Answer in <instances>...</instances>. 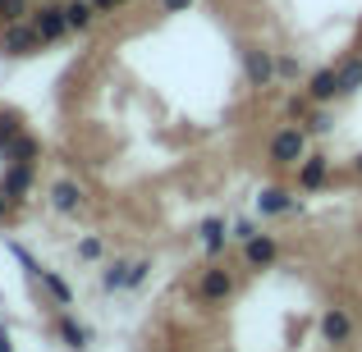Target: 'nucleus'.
<instances>
[{"instance_id":"obj_19","label":"nucleus","mask_w":362,"mask_h":352,"mask_svg":"<svg viewBox=\"0 0 362 352\" xmlns=\"http://www.w3.org/2000/svg\"><path fill=\"white\" fill-rule=\"evenodd\" d=\"M28 14H37L33 0H5V23H23Z\"/></svg>"},{"instance_id":"obj_13","label":"nucleus","mask_w":362,"mask_h":352,"mask_svg":"<svg viewBox=\"0 0 362 352\" xmlns=\"http://www.w3.org/2000/svg\"><path fill=\"white\" fill-rule=\"evenodd\" d=\"M321 334L330 339V344H349V334H354V320L344 316V311H326V320H321Z\"/></svg>"},{"instance_id":"obj_20","label":"nucleus","mask_w":362,"mask_h":352,"mask_svg":"<svg viewBox=\"0 0 362 352\" xmlns=\"http://www.w3.org/2000/svg\"><path fill=\"white\" fill-rule=\"evenodd\" d=\"M14 138H23V133H18V119H9V115H0V151L9 147V142Z\"/></svg>"},{"instance_id":"obj_27","label":"nucleus","mask_w":362,"mask_h":352,"mask_svg":"<svg viewBox=\"0 0 362 352\" xmlns=\"http://www.w3.org/2000/svg\"><path fill=\"white\" fill-rule=\"evenodd\" d=\"M354 169H358V174H362V151H358V160H354Z\"/></svg>"},{"instance_id":"obj_9","label":"nucleus","mask_w":362,"mask_h":352,"mask_svg":"<svg viewBox=\"0 0 362 352\" xmlns=\"http://www.w3.org/2000/svg\"><path fill=\"white\" fill-rule=\"evenodd\" d=\"M101 9L92 5V0H69V5H64V18H69V32H88L92 28V18H97Z\"/></svg>"},{"instance_id":"obj_23","label":"nucleus","mask_w":362,"mask_h":352,"mask_svg":"<svg viewBox=\"0 0 362 352\" xmlns=\"http://www.w3.org/2000/svg\"><path fill=\"white\" fill-rule=\"evenodd\" d=\"M308 106H312V97H293L289 101V119H303V115H308Z\"/></svg>"},{"instance_id":"obj_18","label":"nucleus","mask_w":362,"mask_h":352,"mask_svg":"<svg viewBox=\"0 0 362 352\" xmlns=\"http://www.w3.org/2000/svg\"><path fill=\"white\" fill-rule=\"evenodd\" d=\"M37 279H42L46 289H51V298L60 302V307H69V302H74V289H69V284H64V279H60V274H55V270H42V274H37Z\"/></svg>"},{"instance_id":"obj_25","label":"nucleus","mask_w":362,"mask_h":352,"mask_svg":"<svg viewBox=\"0 0 362 352\" xmlns=\"http://www.w3.org/2000/svg\"><path fill=\"white\" fill-rule=\"evenodd\" d=\"M326 128H330V119H326V115H321V110H317V115L308 119V133H326Z\"/></svg>"},{"instance_id":"obj_16","label":"nucleus","mask_w":362,"mask_h":352,"mask_svg":"<svg viewBox=\"0 0 362 352\" xmlns=\"http://www.w3.org/2000/svg\"><path fill=\"white\" fill-rule=\"evenodd\" d=\"M335 73H339V97H354L362 87V60H344Z\"/></svg>"},{"instance_id":"obj_28","label":"nucleus","mask_w":362,"mask_h":352,"mask_svg":"<svg viewBox=\"0 0 362 352\" xmlns=\"http://www.w3.org/2000/svg\"><path fill=\"white\" fill-rule=\"evenodd\" d=\"M0 23H5V0H0Z\"/></svg>"},{"instance_id":"obj_1","label":"nucleus","mask_w":362,"mask_h":352,"mask_svg":"<svg viewBox=\"0 0 362 352\" xmlns=\"http://www.w3.org/2000/svg\"><path fill=\"white\" fill-rule=\"evenodd\" d=\"M303 160H308V128H280L271 138V165H280V169H298Z\"/></svg>"},{"instance_id":"obj_29","label":"nucleus","mask_w":362,"mask_h":352,"mask_svg":"<svg viewBox=\"0 0 362 352\" xmlns=\"http://www.w3.org/2000/svg\"><path fill=\"white\" fill-rule=\"evenodd\" d=\"M0 215H5V193H0Z\"/></svg>"},{"instance_id":"obj_21","label":"nucleus","mask_w":362,"mask_h":352,"mask_svg":"<svg viewBox=\"0 0 362 352\" xmlns=\"http://www.w3.org/2000/svg\"><path fill=\"white\" fill-rule=\"evenodd\" d=\"M78 256H83V261H97V256H101V238H83V243H78Z\"/></svg>"},{"instance_id":"obj_5","label":"nucleus","mask_w":362,"mask_h":352,"mask_svg":"<svg viewBox=\"0 0 362 352\" xmlns=\"http://www.w3.org/2000/svg\"><path fill=\"white\" fill-rule=\"evenodd\" d=\"M298 197H289L284 193V188H262V193H257V215H293L298 211Z\"/></svg>"},{"instance_id":"obj_15","label":"nucleus","mask_w":362,"mask_h":352,"mask_svg":"<svg viewBox=\"0 0 362 352\" xmlns=\"http://www.w3.org/2000/svg\"><path fill=\"white\" fill-rule=\"evenodd\" d=\"M28 188H33V165H9L5 188H0V193H5V197H23Z\"/></svg>"},{"instance_id":"obj_12","label":"nucleus","mask_w":362,"mask_h":352,"mask_svg":"<svg viewBox=\"0 0 362 352\" xmlns=\"http://www.w3.org/2000/svg\"><path fill=\"white\" fill-rule=\"evenodd\" d=\"M326 174H330V160L326 156H308L298 165V188H321V183H326Z\"/></svg>"},{"instance_id":"obj_7","label":"nucleus","mask_w":362,"mask_h":352,"mask_svg":"<svg viewBox=\"0 0 362 352\" xmlns=\"http://www.w3.org/2000/svg\"><path fill=\"white\" fill-rule=\"evenodd\" d=\"M197 293H202L206 302H225V298L234 293V279H230L225 270H206L202 279H197Z\"/></svg>"},{"instance_id":"obj_22","label":"nucleus","mask_w":362,"mask_h":352,"mask_svg":"<svg viewBox=\"0 0 362 352\" xmlns=\"http://www.w3.org/2000/svg\"><path fill=\"white\" fill-rule=\"evenodd\" d=\"M280 78H284V83L298 78V60H293V55H280Z\"/></svg>"},{"instance_id":"obj_30","label":"nucleus","mask_w":362,"mask_h":352,"mask_svg":"<svg viewBox=\"0 0 362 352\" xmlns=\"http://www.w3.org/2000/svg\"><path fill=\"white\" fill-rule=\"evenodd\" d=\"M115 5H124V0H115Z\"/></svg>"},{"instance_id":"obj_2","label":"nucleus","mask_w":362,"mask_h":352,"mask_svg":"<svg viewBox=\"0 0 362 352\" xmlns=\"http://www.w3.org/2000/svg\"><path fill=\"white\" fill-rule=\"evenodd\" d=\"M243 78H247V87H271L280 78V60L271 51H262V46H247L243 51Z\"/></svg>"},{"instance_id":"obj_6","label":"nucleus","mask_w":362,"mask_h":352,"mask_svg":"<svg viewBox=\"0 0 362 352\" xmlns=\"http://www.w3.org/2000/svg\"><path fill=\"white\" fill-rule=\"evenodd\" d=\"M308 97L317 101V106L335 101L339 97V73L335 69H317V73H312V83H308Z\"/></svg>"},{"instance_id":"obj_3","label":"nucleus","mask_w":362,"mask_h":352,"mask_svg":"<svg viewBox=\"0 0 362 352\" xmlns=\"http://www.w3.org/2000/svg\"><path fill=\"white\" fill-rule=\"evenodd\" d=\"M42 32H37L33 23H5V32H0V51L5 55H18V60H23V55H37L42 51Z\"/></svg>"},{"instance_id":"obj_11","label":"nucleus","mask_w":362,"mask_h":352,"mask_svg":"<svg viewBox=\"0 0 362 352\" xmlns=\"http://www.w3.org/2000/svg\"><path fill=\"white\" fill-rule=\"evenodd\" d=\"M243 256H247V265H271L275 261V238L271 233L247 238V243H243Z\"/></svg>"},{"instance_id":"obj_8","label":"nucleus","mask_w":362,"mask_h":352,"mask_svg":"<svg viewBox=\"0 0 362 352\" xmlns=\"http://www.w3.org/2000/svg\"><path fill=\"white\" fill-rule=\"evenodd\" d=\"M51 206H55L60 215H74V211L83 206V188H78V183H69V178H60V183L51 188Z\"/></svg>"},{"instance_id":"obj_26","label":"nucleus","mask_w":362,"mask_h":352,"mask_svg":"<svg viewBox=\"0 0 362 352\" xmlns=\"http://www.w3.org/2000/svg\"><path fill=\"white\" fill-rule=\"evenodd\" d=\"M0 352H9V334H5V329H0Z\"/></svg>"},{"instance_id":"obj_14","label":"nucleus","mask_w":362,"mask_h":352,"mask_svg":"<svg viewBox=\"0 0 362 352\" xmlns=\"http://www.w3.org/2000/svg\"><path fill=\"white\" fill-rule=\"evenodd\" d=\"M225 220L221 215H211V220H202V247H206V256H221L225 252Z\"/></svg>"},{"instance_id":"obj_4","label":"nucleus","mask_w":362,"mask_h":352,"mask_svg":"<svg viewBox=\"0 0 362 352\" xmlns=\"http://www.w3.org/2000/svg\"><path fill=\"white\" fill-rule=\"evenodd\" d=\"M33 28L42 32V42H60L69 32V18H64V5H42L33 18Z\"/></svg>"},{"instance_id":"obj_24","label":"nucleus","mask_w":362,"mask_h":352,"mask_svg":"<svg viewBox=\"0 0 362 352\" xmlns=\"http://www.w3.org/2000/svg\"><path fill=\"white\" fill-rule=\"evenodd\" d=\"M156 5H160V9H165V14H184V9H188V5H193V0H156Z\"/></svg>"},{"instance_id":"obj_17","label":"nucleus","mask_w":362,"mask_h":352,"mask_svg":"<svg viewBox=\"0 0 362 352\" xmlns=\"http://www.w3.org/2000/svg\"><path fill=\"white\" fill-rule=\"evenodd\" d=\"M55 329H60L64 348H88V329H83L74 316H60V325H55Z\"/></svg>"},{"instance_id":"obj_10","label":"nucleus","mask_w":362,"mask_h":352,"mask_svg":"<svg viewBox=\"0 0 362 352\" xmlns=\"http://www.w3.org/2000/svg\"><path fill=\"white\" fill-rule=\"evenodd\" d=\"M37 156H42V142L28 138V133H23V138H14V142L5 147V160H9V165H33Z\"/></svg>"}]
</instances>
